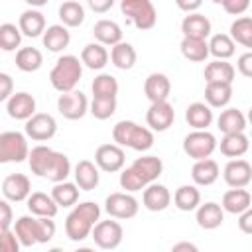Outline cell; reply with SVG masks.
<instances>
[{"mask_svg": "<svg viewBox=\"0 0 252 252\" xmlns=\"http://www.w3.org/2000/svg\"><path fill=\"white\" fill-rule=\"evenodd\" d=\"M100 220V207L93 201L75 205V209L65 219V232L73 242H81L91 236L93 226Z\"/></svg>", "mask_w": 252, "mask_h": 252, "instance_id": "obj_1", "label": "cell"}, {"mask_svg": "<svg viewBox=\"0 0 252 252\" xmlns=\"http://www.w3.org/2000/svg\"><path fill=\"white\" fill-rule=\"evenodd\" d=\"M112 140L120 148L148 152L154 146V132L146 126H140L134 120H120L112 128Z\"/></svg>", "mask_w": 252, "mask_h": 252, "instance_id": "obj_2", "label": "cell"}, {"mask_svg": "<svg viewBox=\"0 0 252 252\" xmlns=\"http://www.w3.org/2000/svg\"><path fill=\"white\" fill-rule=\"evenodd\" d=\"M81 77H83V63L77 55H61L49 73L51 87L59 93L75 91Z\"/></svg>", "mask_w": 252, "mask_h": 252, "instance_id": "obj_3", "label": "cell"}, {"mask_svg": "<svg viewBox=\"0 0 252 252\" xmlns=\"http://www.w3.org/2000/svg\"><path fill=\"white\" fill-rule=\"evenodd\" d=\"M120 10L138 30H152L158 22L156 6L150 0H122Z\"/></svg>", "mask_w": 252, "mask_h": 252, "instance_id": "obj_4", "label": "cell"}, {"mask_svg": "<svg viewBox=\"0 0 252 252\" xmlns=\"http://www.w3.org/2000/svg\"><path fill=\"white\" fill-rule=\"evenodd\" d=\"M30 148L22 132L8 130L0 134V163H20L28 159Z\"/></svg>", "mask_w": 252, "mask_h": 252, "instance_id": "obj_5", "label": "cell"}, {"mask_svg": "<svg viewBox=\"0 0 252 252\" xmlns=\"http://www.w3.org/2000/svg\"><path fill=\"white\" fill-rule=\"evenodd\" d=\"M215 150H217V138L209 130H193L183 138V152L195 161L211 158Z\"/></svg>", "mask_w": 252, "mask_h": 252, "instance_id": "obj_6", "label": "cell"}, {"mask_svg": "<svg viewBox=\"0 0 252 252\" xmlns=\"http://www.w3.org/2000/svg\"><path fill=\"white\" fill-rule=\"evenodd\" d=\"M91 236L94 240V244L102 250H114L116 246H120L122 238H124V230H122V224L118 220H98L93 230H91Z\"/></svg>", "mask_w": 252, "mask_h": 252, "instance_id": "obj_7", "label": "cell"}, {"mask_svg": "<svg viewBox=\"0 0 252 252\" xmlns=\"http://www.w3.org/2000/svg\"><path fill=\"white\" fill-rule=\"evenodd\" d=\"M138 199L132 195V193H122V191H116V193H110L104 201V211L112 217V219H120V220H126V219H132L138 215Z\"/></svg>", "mask_w": 252, "mask_h": 252, "instance_id": "obj_8", "label": "cell"}, {"mask_svg": "<svg viewBox=\"0 0 252 252\" xmlns=\"http://www.w3.org/2000/svg\"><path fill=\"white\" fill-rule=\"evenodd\" d=\"M57 110L67 120H81L89 112V100H87L85 93H81L77 89L69 91V93H61L57 98Z\"/></svg>", "mask_w": 252, "mask_h": 252, "instance_id": "obj_9", "label": "cell"}, {"mask_svg": "<svg viewBox=\"0 0 252 252\" xmlns=\"http://www.w3.org/2000/svg\"><path fill=\"white\" fill-rule=\"evenodd\" d=\"M124 163H126V154L116 144H102L94 152V165L100 171L116 173V171L124 169Z\"/></svg>", "mask_w": 252, "mask_h": 252, "instance_id": "obj_10", "label": "cell"}, {"mask_svg": "<svg viewBox=\"0 0 252 252\" xmlns=\"http://www.w3.org/2000/svg\"><path fill=\"white\" fill-rule=\"evenodd\" d=\"M57 132V122L47 112H35L30 120H26V136L35 142L51 140Z\"/></svg>", "mask_w": 252, "mask_h": 252, "instance_id": "obj_11", "label": "cell"}, {"mask_svg": "<svg viewBox=\"0 0 252 252\" xmlns=\"http://www.w3.org/2000/svg\"><path fill=\"white\" fill-rule=\"evenodd\" d=\"M222 177L230 189H244L252 181V165L242 158L230 159L222 169Z\"/></svg>", "mask_w": 252, "mask_h": 252, "instance_id": "obj_12", "label": "cell"}, {"mask_svg": "<svg viewBox=\"0 0 252 252\" xmlns=\"http://www.w3.org/2000/svg\"><path fill=\"white\" fill-rule=\"evenodd\" d=\"M175 120V110L169 104V100L163 102H152L146 112V122L152 132H165Z\"/></svg>", "mask_w": 252, "mask_h": 252, "instance_id": "obj_13", "label": "cell"}, {"mask_svg": "<svg viewBox=\"0 0 252 252\" xmlns=\"http://www.w3.org/2000/svg\"><path fill=\"white\" fill-rule=\"evenodd\" d=\"M32 193V181L24 173H10L2 181V195L8 203H20L26 201Z\"/></svg>", "mask_w": 252, "mask_h": 252, "instance_id": "obj_14", "label": "cell"}, {"mask_svg": "<svg viewBox=\"0 0 252 252\" xmlns=\"http://www.w3.org/2000/svg\"><path fill=\"white\" fill-rule=\"evenodd\" d=\"M6 110H8V116L14 118V120H30L33 114H35V98L26 93V91H20V93H14L8 100H6Z\"/></svg>", "mask_w": 252, "mask_h": 252, "instance_id": "obj_15", "label": "cell"}, {"mask_svg": "<svg viewBox=\"0 0 252 252\" xmlns=\"http://www.w3.org/2000/svg\"><path fill=\"white\" fill-rule=\"evenodd\" d=\"M142 203L148 211L152 213H159V211H165L171 203V193L165 185L161 183H150L144 187V193H142Z\"/></svg>", "mask_w": 252, "mask_h": 252, "instance_id": "obj_16", "label": "cell"}, {"mask_svg": "<svg viewBox=\"0 0 252 252\" xmlns=\"http://www.w3.org/2000/svg\"><path fill=\"white\" fill-rule=\"evenodd\" d=\"M171 93V81L163 73H150L144 81V94L150 102H163L169 98Z\"/></svg>", "mask_w": 252, "mask_h": 252, "instance_id": "obj_17", "label": "cell"}, {"mask_svg": "<svg viewBox=\"0 0 252 252\" xmlns=\"http://www.w3.org/2000/svg\"><path fill=\"white\" fill-rule=\"evenodd\" d=\"M195 220H197V224L201 228L215 230L224 222V211L220 209L219 203L209 201V203H203V205H199L195 209Z\"/></svg>", "mask_w": 252, "mask_h": 252, "instance_id": "obj_18", "label": "cell"}, {"mask_svg": "<svg viewBox=\"0 0 252 252\" xmlns=\"http://www.w3.org/2000/svg\"><path fill=\"white\" fill-rule=\"evenodd\" d=\"M130 167L140 175V179L146 185H150V183H156V179L161 175L163 161L158 156H142V158H136Z\"/></svg>", "mask_w": 252, "mask_h": 252, "instance_id": "obj_19", "label": "cell"}, {"mask_svg": "<svg viewBox=\"0 0 252 252\" xmlns=\"http://www.w3.org/2000/svg\"><path fill=\"white\" fill-rule=\"evenodd\" d=\"M181 32L183 37H193V39H205L211 35V20L199 12L187 14L181 22Z\"/></svg>", "mask_w": 252, "mask_h": 252, "instance_id": "obj_20", "label": "cell"}, {"mask_svg": "<svg viewBox=\"0 0 252 252\" xmlns=\"http://www.w3.org/2000/svg\"><path fill=\"white\" fill-rule=\"evenodd\" d=\"M75 185L83 191H93L96 189L98 181H100V173H98V167L94 165V161L91 159H81L77 165H75Z\"/></svg>", "mask_w": 252, "mask_h": 252, "instance_id": "obj_21", "label": "cell"}, {"mask_svg": "<svg viewBox=\"0 0 252 252\" xmlns=\"http://www.w3.org/2000/svg\"><path fill=\"white\" fill-rule=\"evenodd\" d=\"M18 28H20V33L22 35H28V37L43 35V32H45V16L39 10L28 8V10H24L20 14Z\"/></svg>", "mask_w": 252, "mask_h": 252, "instance_id": "obj_22", "label": "cell"}, {"mask_svg": "<svg viewBox=\"0 0 252 252\" xmlns=\"http://www.w3.org/2000/svg\"><path fill=\"white\" fill-rule=\"evenodd\" d=\"M220 175V169H219V163L211 158L207 159H199L193 163L191 167V177H193V183L199 185V187H207V185H213Z\"/></svg>", "mask_w": 252, "mask_h": 252, "instance_id": "obj_23", "label": "cell"}, {"mask_svg": "<svg viewBox=\"0 0 252 252\" xmlns=\"http://www.w3.org/2000/svg\"><path fill=\"white\" fill-rule=\"evenodd\" d=\"M93 33H94V39L96 43L100 45H116L122 41V28L114 22V20H98L94 26H93Z\"/></svg>", "mask_w": 252, "mask_h": 252, "instance_id": "obj_24", "label": "cell"}, {"mask_svg": "<svg viewBox=\"0 0 252 252\" xmlns=\"http://www.w3.org/2000/svg\"><path fill=\"white\" fill-rule=\"evenodd\" d=\"M217 146H219L222 156L238 159V158H242L248 152L250 142H248V136L244 132H236V134H224L220 144H217Z\"/></svg>", "mask_w": 252, "mask_h": 252, "instance_id": "obj_25", "label": "cell"}, {"mask_svg": "<svg viewBox=\"0 0 252 252\" xmlns=\"http://www.w3.org/2000/svg\"><path fill=\"white\" fill-rule=\"evenodd\" d=\"M41 41H43V47H47L53 53H59L69 45L71 33L63 24H53V26L45 28V32L41 35Z\"/></svg>", "mask_w": 252, "mask_h": 252, "instance_id": "obj_26", "label": "cell"}, {"mask_svg": "<svg viewBox=\"0 0 252 252\" xmlns=\"http://www.w3.org/2000/svg\"><path fill=\"white\" fill-rule=\"evenodd\" d=\"M250 205H252V195L246 189H228L222 195L220 209L224 213H230V215H240V213L248 211Z\"/></svg>", "mask_w": 252, "mask_h": 252, "instance_id": "obj_27", "label": "cell"}, {"mask_svg": "<svg viewBox=\"0 0 252 252\" xmlns=\"http://www.w3.org/2000/svg\"><path fill=\"white\" fill-rule=\"evenodd\" d=\"M28 201V209L32 215L35 217H47V219H53L59 211V207L55 205V201L51 199V195L43 193V191H33L30 193V197L26 199Z\"/></svg>", "mask_w": 252, "mask_h": 252, "instance_id": "obj_28", "label": "cell"}, {"mask_svg": "<svg viewBox=\"0 0 252 252\" xmlns=\"http://www.w3.org/2000/svg\"><path fill=\"white\" fill-rule=\"evenodd\" d=\"M232 98V85L226 83H207L205 85V104L209 108H224Z\"/></svg>", "mask_w": 252, "mask_h": 252, "instance_id": "obj_29", "label": "cell"}, {"mask_svg": "<svg viewBox=\"0 0 252 252\" xmlns=\"http://www.w3.org/2000/svg\"><path fill=\"white\" fill-rule=\"evenodd\" d=\"M185 120L193 130H207L213 122V108L205 102H191L185 108Z\"/></svg>", "mask_w": 252, "mask_h": 252, "instance_id": "obj_30", "label": "cell"}, {"mask_svg": "<svg viewBox=\"0 0 252 252\" xmlns=\"http://www.w3.org/2000/svg\"><path fill=\"white\" fill-rule=\"evenodd\" d=\"M108 59L112 61L114 67H118V69H122V71H128V69H132V67L136 65L138 55H136V49H134L132 43L120 41V43H116V45L110 47Z\"/></svg>", "mask_w": 252, "mask_h": 252, "instance_id": "obj_31", "label": "cell"}, {"mask_svg": "<svg viewBox=\"0 0 252 252\" xmlns=\"http://www.w3.org/2000/svg\"><path fill=\"white\" fill-rule=\"evenodd\" d=\"M217 126L222 134L244 132L246 130V116L238 108H224L217 118Z\"/></svg>", "mask_w": 252, "mask_h": 252, "instance_id": "obj_32", "label": "cell"}, {"mask_svg": "<svg viewBox=\"0 0 252 252\" xmlns=\"http://www.w3.org/2000/svg\"><path fill=\"white\" fill-rule=\"evenodd\" d=\"M69 173H71L69 158L65 154H61V152H53V156H51V159H49V163L45 167L43 177L53 181V183H61V181H67Z\"/></svg>", "mask_w": 252, "mask_h": 252, "instance_id": "obj_33", "label": "cell"}, {"mask_svg": "<svg viewBox=\"0 0 252 252\" xmlns=\"http://www.w3.org/2000/svg\"><path fill=\"white\" fill-rule=\"evenodd\" d=\"M81 63L93 71H100L108 63V51L100 43H87L81 51Z\"/></svg>", "mask_w": 252, "mask_h": 252, "instance_id": "obj_34", "label": "cell"}, {"mask_svg": "<svg viewBox=\"0 0 252 252\" xmlns=\"http://www.w3.org/2000/svg\"><path fill=\"white\" fill-rule=\"evenodd\" d=\"M203 75H205L207 83H226V85H232L236 71H234V67L228 61H217L215 59V61L207 63Z\"/></svg>", "mask_w": 252, "mask_h": 252, "instance_id": "obj_35", "label": "cell"}, {"mask_svg": "<svg viewBox=\"0 0 252 252\" xmlns=\"http://www.w3.org/2000/svg\"><path fill=\"white\" fill-rule=\"evenodd\" d=\"M173 205L179 211H195L201 205V193L197 189V185H181L175 189L173 193Z\"/></svg>", "mask_w": 252, "mask_h": 252, "instance_id": "obj_36", "label": "cell"}, {"mask_svg": "<svg viewBox=\"0 0 252 252\" xmlns=\"http://www.w3.org/2000/svg\"><path fill=\"white\" fill-rule=\"evenodd\" d=\"M57 14H59V20L63 22L65 28H77L85 22V6L81 2H75V0L63 2L59 6Z\"/></svg>", "mask_w": 252, "mask_h": 252, "instance_id": "obj_37", "label": "cell"}, {"mask_svg": "<svg viewBox=\"0 0 252 252\" xmlns=\"http://www.w3.org/2000/svg\"><path fill=\"white\" fill-rule=\"evenodd\" d=\"M43 65V55L37 47H20L16 51V67L24 73H33Z\"/></svg>", "mask_w": 252, "mask_h": 252, "instance_id": "obj_38", "label": "cell"}, {"mask_svg": "<svg viewBox=\"0 0 252 252\" xmlns=\"http://www.w3.org/2000/svg\"><path fill=\"white\" fill-rule=\"evenodd\" d=\"M234 41L228 37V33H215L211 35V41H207L209 53L217 59V61H226L228 57L234 55Z\"/></svg>", "mask_w": 252, "mask_h": 252, "instance_id": "obj_39", "label": "cell"}, {"mask_svg": "<svg viewBox=\"0 0 252 252\" xmlns=\"http://www.w3.org/2000/svg\"><path fill=\"white\" fill-rule=\"evenodd\" d=\"M91 91H93V98H116L118 81L110 73H100V75L94 77V81L91 85Z\"/></svg>", "mask_w": 252, "mask_h": 252, "instance_id": "obj_40", "label": "cell"}, {"mask_svg": "<svg viewBox=\"0 0 252 252\" xmlns=\"http://www.w3.org/2000/svg\"><path fill=\"white\" fill-rule=\"evenodd\" d=\"M53 152L55 150H51L49 146H43V144H39V146H35V148L30 150V154H28V165H30V169H32L33 175L43 177L45 167H47Z\"/></svg>", "mask_w": 252, "mask_h": 252, "instance_id": "obj_41", "label": "cell"}, {"mask_svg": "<svg viewBox=\"0 0 252 252\" xmlns=\"http://www.w3.org/2000/svg\"><path fill=\"white\" fill-rule=\"evenodd\" d=\"M51 199L57 207H73L79 201V187L71 181L55 183L51 189Z\"/></svg>", "mask_w": 252, "mask_h": 252, "instance_id": "obj_42", "label": "cell"}, {"mask_svg": "<svg viewBox=\"0 0 252 252\" xmlns=\"http://www.w3.org/2000/svg\"><path fill=\"white\" fill-rule=\"evenodd\" d=\"M228 37L234 43H242L244 47H252V18L240 16L230 24Z\"/></svg>", "mask_w": 252, "mask_h": 252, "instance_id": "obj_43", "label": "cell"}, {"mask_svg": "<svg viewBox=\"0 0 252 252\" xmlns=\"http://www.w3.org/2000/svg\"><path fill=\"white\" fill-rule=\"evenodd\" d=\"M14 234L20 242V246H33L35 242V217L24 215L14 224Z\"/></svg>", "mask_w": 252, "mask_h": 252, "instance_id": "obj_44", "label": "cell"}, {"mask_svg": "<svg viewBox=\"0 0 252 252\" xmlns=\"http://www.w3.org/2000/svg\"><path fill=\"white\" fill-rule=\"evenodd\" d=\"M181 55L189 61L201 63L209 57V47L205 39H193V37H183L181 39Z\"/></svg>", "mask_w": 252, "mask_h": 252, "instance_id": "obj_45", "label": "cell"}, {"mask_svg": "<svg viewBox=\"0 0 252 252\" xmlns=\"http://www.w3.org/2000/svg\"><path fill=\"white\" fill-rule=\"evenodd\" d=\"M22 43V33L16 24H0V49L2 51H16Z\"/></svg>", "mask_w": 252, "mask_h": 252, "instance_id": "obj_46", "label": "cell"}, {"mask_svg": "<svg viewBox=\"0 0 252 252\" xmlns=\"http://www.w3.org/2000/svg\"><path fill=\"white\" fill-rule=\"evenodd\" d=\"M89 112L96 120H108L116 112V98H93L89 104Z\"/></svg>", "mask_w": 252, "mask_h": 252, "instance_id": "obj_47", "label": "cell"}, {"mask_svg": "<svg viewBox=\"0 0 252 252\" xmlns=\"http://www.w3.org/2000/svg\"><path fill=\"white\" fill-rule=\"evenodd\" d=\"M120 187L124 189V193H134V191H140L146 187V183L140 179V175L132 169V167H126V169H120Z\"/></svg>", "mask_w": 252, "mask_h": 252, "instance_id": "obj_48", "label": "cell"}, {"mask_svg": "<svg viewBox=\"0 0 252 252\" xmlns=\"http://www.w3.org/2000/svg\"><path fill=\"white\" fill-rule=\"evenodd\" d=\"M55 236V222L47 217H35V242L45 244Z\"/></svg>", "mask_w": 252, "mask_h": 252, "instance_id": "obj_49", "label": "cell"}, {"mask_svg": "<svg viewBox=\"0 0 252 252\" xmlns=\"http://www.w3.org/2000/svg\"><path fill=\"white\" fill-rule=\"evenodd\" d=\"M0 252H20V242L14 230H0Z\"/></svg>", "mask_w": 252, "mask_h": 252, "instance_id": "obj_50", "label": "cell"}, {"mask_svg": "<svg viewBox=\"0 0 252 252\" xmlns=\"http://www.w3.org/2000/svg\"><path fill=\"white\" fill-rule=\"evenodd\" d=\"M217 2H219V4L224 8V12L230 14V16H240V14L246 12L248 6H250L248 0H217Z\"/></svg>", "mask_w": 252, "mask_h": 252, "instance_id": "obj_51", "label": "cell"}, {"mask_svg": "<svg viewBox=\"0 0 252 252\" xmlns=\"http://www.w3.org/2000/svg\"><path fill=\"white\" fill-rule=\"evenodd\" d=\"M14 222V213L12 207L6 199H0V230H8Z\"/></svg>", "mask_w": 252, "mask_h": 252, "instance_id": "obj_52", "label": "cell"}, {"mask_svg": "<svg viewBox=\"0 0 252 252\" xmlns=\"http://www.w3.org/2000/svg\"><path fill=\"white\" fill-rule=\"evenodd\" d=\"M14 94V79L8 73H0V102L8 100Z\"/></svg>", "mask_w": 252, "mask_h": 252, "instance_id": "obj_53", "label": "cell"}, {"mask_svg": "<svg viewBox=\"0 0 252 252\" xmlns=\"http://www.w3.org/2000/svg\"><path fill=\"white\" fill-rule=\"evenodd\" d=\"M236 69H238V73H240L242 77H252V53H250V51H246V53H242V55L238 57Z\"/></svg>", "mask_w": 252, "mask_h": 252, "instance_id": "obj_54", "label": "cell"}, {"mask_svg": "<svg viewBox=\"0 0 252 252\" xmlns=\"http://www.w3.org/2000/svg\"><path fill=\"white\" fill-rule=\"evenodd\" d=\"M238 228L244 234H252V209H248V211L238 215Z\"/></svg>", "mask_w": 252, "mask_h": 252, "instance_id": "obj_55", "label": "cell"}, {"mask_svg": "<svg viewBox=\"0 0 252 252\" xmlns=\"http://www.w3.org/2000/svg\"><path fill=\"white\" fill-rule=\"evenodd\" d=\"M89 6H91V10L102 14V12L110 10V8L114 6V2H112V0H89Z\"/></svg>", "mask_w": 252, "mask_h": 252, "instance_id": "obj_56", "label": "cell"}, {"mask_svg": "<svg viewBox=\"0 0 252 252\" xmlns=\"http://www.w3.org/2000/svg\"><path fill=\"white\" fill-rule=\"evenodd\" d=\"M177 8L185 10L187 14H195L201 8V0H193V2H185V0H177Z\"/></svg>", "mask_w": 252, "mask_h": 252, "instance_id": "obj_57", "label": "cell"}, {"mask_svg": "<svg viewBox=\"0 0 252 252\" xmlns=\"http://www.w3.org/2000/svg\"><path fill=\"white\" fill-rule=\"evenodd\" d=\"M171 252H199V248L193 244V242H187V240H181L177 244H173Z\"/></svg>", "mask_w": 252, "mask_h": 252, "instance_id": "obj_58", "label": "cell"}, {"mask_svg": "<svg viewBox=\"0 0 252 252\" xmlns=\"http://www.w3.org/2000/svg\"><path fill=\"white\" fill-rule=\"evenodd\" d=\"M75 252H94L93 248H89V246H83V248H77Z\"/></svg>", "mask_w": 252, "mask_h": 252, "instance_id": "obj_59", "label": "cell"}, {"mask_svg": "<svg viewBox=\"0 0 252 252\" xmlns=\"http://www.w3.org/2000/svg\"><path fill=\"white\" fill-rule=\"evenodd\" d=\"M47 252H65V250H63V248H59V246H53V248H49Z\"/></svg>", "mask_w": 252, "mask_h": 252, "instance_id": "obj_60", "label": "cell"}]
</instances>
